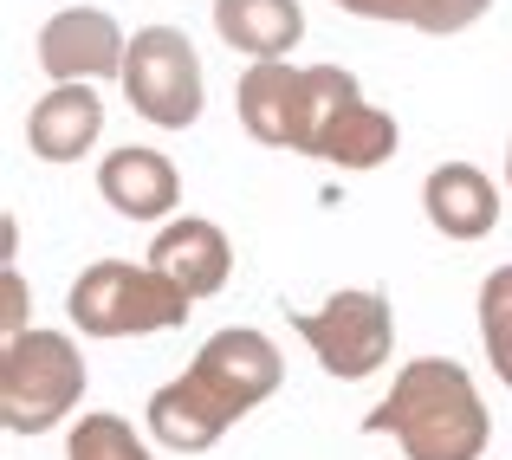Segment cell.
Here are the masks:
<instances>
[{
  "mask_svg": "<svg viewBox=\"0 0 512 460\" xmlns=\"http://www.w3.org/2000/svg\"><path fill=\"white\" fill-rule=\"evenodd\" d=\"M279 383H286V363H279L273 337L227 324L195 350V363L182 376H169L150 396V435L175 454H208L240 415H253L266 396H279Z\"/></svg>",
  "mask_w": 512,
  "mask_h": 460,
  "instance_id": "cell-1",
  "label": "cell"
},
{
  "mask_svg": "<svg viewBox=\"0 0 512 460\" xmlns=\"http://www.w3.org/2000/svg\"><path fill=\"white\" fill-rule=\"evenodd\" d=\"M422 214L448 240H487L500 227V188L474 162H435L422 182Z\"/></svg>",
  "mask_w": 512,
  "mask_h": 460,
  "instance_id": "cell-10",
  "label": "cell"
},
{
  "mask_svg": "<svg viewBox=\"0 0 512 460\" xmlns=\"http://www.w3.org/2000/svg\"><path fill=\"white\" fill-rule=\"evenodd\" d=\"M350 98H363V85L344 65H292V59H253L247 78L234 85V111L247 124V137L299 156H318L331 117Z\"/></svg>",
  "mask_w": 512,
  "mask_h": 460,
  "instance_id": "cell-3",
  "label": "cell"
},
{
  "mask_svg": "<svg viewBox=\"0 0 512 460\" xmlns=\"http://www.w3.org/2000/svg\"><path fill=\"white\" fill-rule=\"evenodd\" d=\"M506 195H512V143H506Z\"/></svg>",
  "mask_w": 512,
  "mask_h": 460,
  "instance_id": "cell-19",
  "label": "cell"
},
{
  "mask_svg": "<svg viewBox=\"0 0 512 460\" xmlns=\"http://www.w3.org/2000/svg\"><path fill=\"white\" fill-rule=\"evenodd\" d=\"M480 344H487V363L500 370V383L512 389V266H493L480 279Z\"/></svg>",
  "mask_w": 512,
  "mask_h": 460,
  "instance_id": "cell-15",
  "label": "cell"
},
{
  "mask_svg": "<svg viewBox=\"0 0 512 460\" xmlns=\"http://www.w3.org/2000/svg\"><path fill=\"white\" fill-rule=\"evenodd\" d=\"M124 104L156 130H188L208 104L201 91V52L188 46L182 26H143L130 39V59H124Z\"/></svg>",
  "mask_w": 512,
  "mask_h": 460,
  "instance_id": "cell-7",
  "label": "cell"
},
{
  "mask_svg": "<svg viewBox=\"0 0 512 460\" xmlns=\"http://www.w3.org/2000/svg\"><path fill=\"white\" fill-rule=\"evenodd\" d=\"M396 150H402L396 117H389L383 104H370V98H350L344 111L331 117L325 143H318V162H338V169L363 175V169H383V162L396 156Z\"/></svg>",
  "mask_w": 512,
  "mask_h": 460,
  "instance_id": "cell-14",
  "label": "cell"
},
{
  "mask_svg": "<svg viewBox=\"0 0 512 460\" xmlns=\"http://www.w3.org/2000/svg\"><path fill=\"white\" fill-rule=\"evenodd\" d=\"M188 292H175L150 260H98L72 279L65 292V311L85 337H150V331H175L188 318Z\"/></svg>",
  "mask_w": 512,
  "mask_h": 460,
  "instance_id": "cell-5",
  "label": "cell"
},
{
  "mask_svg": "<svg viewBox=\"0 0 512 460\" xmlns=\"http://www.w3.org/2000/svg\"><path fill=\"white\" fill-rule=\"evenodd\" d=\"M98 188L124 221H175V201H182V175L163 150H111L98 162Z\"/></svg>",
  "mask_w": 512,
  "mask_h": 460,
  "instance_id": "cell-11",
  "label": "cell"
},
{
  "mask_svg": "<svg viewBox=\"0 0 512 460\" xmlns=\"http://www.w3.org/2000/svg\"><path fill=\"white\" fill-rule=\"evenodd\" d=\"M104 137V98L98 85H52L26 111V150L39 162H78Z\"/></svg>",
  "mask_w": 512,
  "mask_h": 460,
  "instance_id": "cell-12",
  "label": "cell"
},
{
  "mask_svg": "<svg viewBox=\"0 0 512 460\" xmlns=\"http://www.w3.org/2000/svg\"><path fill=\"white\" fill-rule=\"evenodd\" d=\"M85 402V350L65 331H20L0 350V422L7 435H46Z\"/></svg>",
  "mask_w": 512,
  "mask_h": 460,
  "instance_id": "cell-4",
  "label": "cell"
},
{
  "mask_svg": "<svg viewBox=\"0 0 512 460\" xmlns=\"http://www.w3.org/2000/svg\"><path fill=\"white\" fill-rule=\"evenodd\" d=\"M65 460H156L124 415H85L65 435Z\"/></svg>",
  "mask_w": 512,
  "mask_h": 460,
  "instance_id": "cell-16",
  "label": "cell"
},
{
  "mask_svg": "<svg viewBox=\"0 0 512 460\" xmlns=\"http://www.w3.org/2000/svg\"><path fill=\"white\" fill-rule=\"evenodd\" d=\"M487 7H493V0H415L409 26H415V33H435V39H448V33H467V26H474Z\"/></svg>",
  "mask_w": 512,
  "mask_h": 460,
  "instance_id": "cell-17",
  "label": "cell"
},
{
  "mask_svg": "<svg viewBox=\"0 0 512 460\" xmlns=\"http://www.w3.org/2000/svg\"><path fill=\"white\" fill-rule=\"evenodd\" d=\"M292 331L312 344V357H318L325 376L363 383V376H376L389 363V350H396V311H389L383 292L344 286L318 311H292Z\"/></svg>",
  "mask_w": 512,
  "mask_h": 460,
  "instance_id": "cell-6",
  "label": "cell"
},
{
  "mask_svg": "<svg viewBox=\"0 0 512 460\" xmlns=\"http://www.w3.org/2000/svg\"><path fill=\"white\" fill-rule=\"evenodd\" d=\"M214 33L247 59H286L305 39L299 0H214Z\"/></svg>",
  "mask_w": 512,
  "mask_h": 460,
  "instance_id": "cell-13",
  "label": "cell"
},
{
  "mask_svg": "<svg viewBox=\"0 0 512 460\" xmlns=\"http://www.w3.org/2000/svg\"><path fill=\"white\" fill-rule=\"evenodd\" d=\"M331 7H344V13H357V20H402V26H409V13H415V0H331Z\"/></svg>",
  "mask_w": 512,
  "mask_h": 460,
  "instance_id": "cell-18",
  "label": "cell"
},
{
  "mask_svg": "<svg viewBox=\"0 0 512 460\" xmlns=\"http://www.w3.org/2000/svg\"><path fill=\"white\" fill-rule=\"evenodd\" d=\"M130 39L104 7H65L39 26V65L59 85H98V78H124Z\"/></svg>",
  "mask_w": 512,
  "mask_h": 460,
  "instance_id": "cell-8",
  "label": "cell"
},
{
  "mask_svg": "<svg viewBox=\"0 0 512 460\" xmlns=\"http://www.w3.org/2000/svg\"><path fill=\"white\" fill-rule=\"evenodd\" d=\"M370 435H396L409 460H480L493 441V415L474 376L454 357H415L396 370V389L363 415Z\"/></svg>",
  "mask_w": 512,
  "mask_h": 460,
  "instance_id": "cell-2",
  "label": "cell"
},
{
  "mask_svg": "<svg viewBox=\"0 0 512 460\" xmlns=\"http://www.w3.org/2000/svg\"><path fill=\"white\" fill-rule=\"evenodd\" d=\"M150 266L169 279L175 292H188V299H214V292L227 286V273H234V247H227V234L214 221H201V214H175V221L156 227Z\"/></svg>",
  "mask_w": 512,
  "mask_h": 460,
  "instance_id": "cell-9",
  "label": "cell"
}]
</instances>
